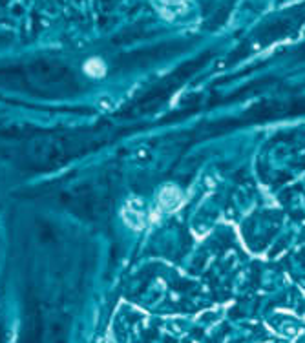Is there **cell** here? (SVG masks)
I'll return each mask as SVG.
<instances>
[{
	"instance_id": "cell-1",
	"label": "cell",
	"mask_w": 305,
	"mask_h": 343,
	"mask_svg": "<svg viewBox=\"0 0 305 343\" xmlns=\"http://www.w3.org/2000/svg\"><path fill=\"white\" fill-rule=\"evenodd\" d=\"M183 204V194L174 184H166L157 194V208L159 212H174Z\"/></svg>"
},
{
	"instance_id": "cell-2",
	"label": "cell",
	"mask_w": 305,
	"mask_h": 343,
	"mask_svg": "<svg viewBox=\"0 0 305 343\" xmlns=\"http://www.w3.org/2000/svg\"><path fill=\"white\" fill-rule=\"evenodd\" d=\"M122 217L126 221L128 226L135 228V230H141L144 226V210H143V203L139 199H132L128 201V204L122 210Z\"/></svg>"
},
{
	"instance_id": "cell-3",
	"label": "cell",
	"mask_w": 305,
	"mask_h": 343,
	"mask_svg": "<svg viewBox=\"0 0 305 343\" xmlns=\"http://www.w3.org/2000/svg\"><path fill=\"white\" fill-rule=\"evenodd\" d=\"M157 11L165 18H175L183 15L188 8V0H152Z\"/></svg>"
},
{
	"instance_id": "cell-4",
	"label": "cell",
	"mask_w": 305,
	"mask_h": 343,
	"mask_svg": "<svg viewBox=\"0 0 305 343\" xmlns=\"http://www.w3.org/2000/svg\"><path fill=\"white\" fill-rule=\"evenodd\" d=\"M84 71L90 77H103L106 73V66L100 59H90V61L84 64Z\"/></svg>"
}]
</instances>
